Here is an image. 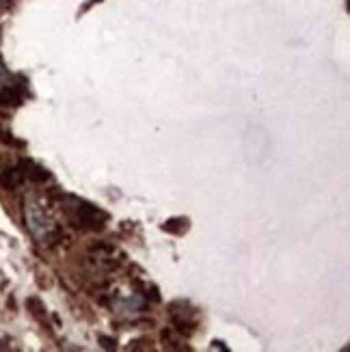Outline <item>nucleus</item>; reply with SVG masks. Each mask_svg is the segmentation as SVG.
Returning a JSON list of instances; mask_svg holds the SVG:
<instances>
[{"instance_id": "1", "label": "nucleus", "mask_w": 350, "mask_h": 352, "mask_svg": "<svg viewBox=\"0 0 350 352\" xmlns=\"http://www.w3.org/2000/svg\"><path fill=\"white\" fill-rule=\"evenodd\" d=\"M24 221H26V229L31 232V236L37 242H42V245H50V242L59 236L55 221L48 216L42 203L33 197L24 201Z\"/></svg>"}, {"instance_id": "2", "label": "nucleus", "mask_w": 350, "mask_h": 352, "mask_svg": "<svg viewBox=\"0 0 350 352\" xmlns=\"http://www.w3.org/2000/svg\"><path fill=\"white\" fill-rule=\"evenodd\" d=\"M65 199H67V203H65L67 216H70L74 225L83 227V229H102L104 227L106 214L102 210H98L96 206H91V203L78 199V197H65Z\"/></svg>"}, {"instance_id": "3", "label": "nucleus", "mask_w": 350, "mask_h": 352, "mask_svg": "<svg viewBox=\"0 0 350 352\" xmlns=\"http://www.w3.org/2000/svg\"><path fill=\"white\" fill-rule=\"evenodd\" d=\"M0 102L9 106L11 104L16 106L22 102V89L3 63H0Z\"/></svg>"}, {"instance_id": "4", "label": "nucleus", "mask_w": 350, "mask_h": 352, "mask_svg": "<svg viewBox=\"0 0 350 352\" xmlns=\"http://www.w3.org/2000/svg\"><path fill=\"white\" fill-rule=\"evenodd\" d=\"M24 180V173L20 167H7L0 171V184H3L5 188H9V191H13V188H18Z\"/></svg>"}, {"instance_id": "5", "label": "nucleus", "mask_w": 350, "mask_h": 352, "mask_svg": "<svg viewBox=\"0 0 350 352\" xmlns=\"http://www.w3.org/2000/svg\"><path fill=\"white\" fill-rule=\"evenodd\" d=\"M115 309H117V314H124L130 318V316L141 314V311L145 309V301L139 299V296H132V299H128V301H121Z\"/></svg>"}, {"instance_id": "6", "label": "nucleus", "mask_w": 350, "mask_h": 352, "mask_svg": "<svg viewBox=\"0 0 350 352\" xmlns=\"http://www.w3.org/2000/svg\"><path fill=\"white\" fill-rule=\"evenodd\" d=\"M20 169H22V173H24V178H31V180H35V182H44V180H48L50 175H48V171L46 169H42V167H37L35 162H22L20 165Z\"/></svg>"}, {"instance_id": "7", "label": "nucleus", "mask_w": 350, "mask_h": 352, "mask_svg": "<svg viewBox=\"0 0 350 352\" xmlns=\"http://www.w3.org/2000/svg\"><path fill=\"white\" fill-rule=\"evenodd\" d=\"M7 3H11V0H0V5H7Z\"/></svg>"}]
</instances>
